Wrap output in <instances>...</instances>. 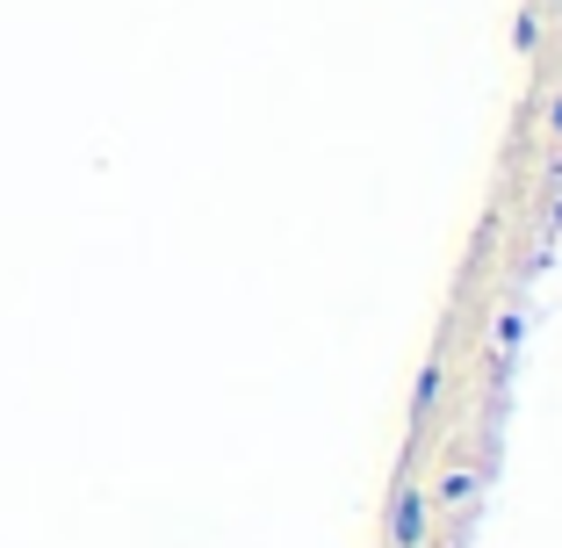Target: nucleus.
Masks as SVG:
<instances>
[{"instance_id": "nucleus-1", "label": "nucleus", "mask_w": 562, "mask_h": 548, "mask_svg": "<svg viewBox=\"0 0 562 548\" xmlns=\"http://www.w3.org/2000/svg\"><path fill=\"white\" fill-rule=\"evenodd\" d=\"M390 548H426V483L404 469L397 499H390Z\"/></svg>"}, {"instance_id": "nucleus-2", "label": "nucleus", "mask_w": 562, "mask_h": 548, "mask_svg": "<svg viewBox=\"0 0 562 548\" xmlns=\"http://www.w3.org/2000/svg\"><path fill=\"white\" fill-rule=\"evenodd\" d=\"M440 390H447V368H440V361H426V368H418V390H412V426H426V418H432Z\"/></svg>"}, {"instance_id": "nucleus-3", "label": "nucleus", "mask_w": 562, "mask_h": 548, "mask_svg": "<svg viewBox=\"0 0 562 548\" xmlns=\"http://www.w3.org/2000/svg\"><path fill=\"white\" fill-rule=\"evenodd\" d=\"M426 499L432 505H469V499H476V469H447L440 491H426Z\"/></svg>"}, {"instance_id": "nucleus-4", "label": "nucleus", "mask_w": 562, "mask_h": 548, "mask_svg": "<svg viewBox=\"0 0 562 548\" xmlns=\"http://www.w3.org/2000/svg\"><path fill=\"white\" fill-rule=\"evenodd\" d=\"M519 339H527V311H505V317H497V361H513Z\"/></svg>"}, {"instance_id": "nucleus-5", "label": "nucleus", "mask_w": 562, "mask_h": 548, "mask_svg": "<svg viewBox=\"0 0 562 548\" xmlns=\"http://www.w3.org/2000/svg\"><path fill=\"white\" fill-rule=\"evenodd\" d=\"M513 44H519V51H533V44H541V15H533V8L513 22Z\"/></svg>"}, {"instance_id": "nucleus-6", "label": "nucleus", "mask_w": 562, "mask_h": 548, "mask_svg": "<svg viewBox=\"0 0 562 548\" xmlns=\"http://www.w3.org/2000/svg\"><path fill=\"white\" fill-rule=\"evenodd\" d=\"M548 123H555V137H562V94H555V109H548Z\"/></svg>"}]
</instances>
